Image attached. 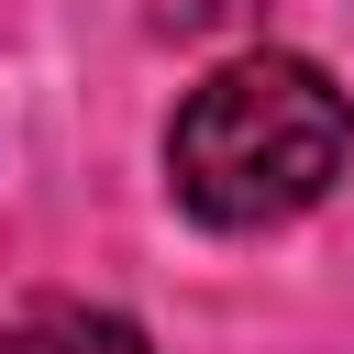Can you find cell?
Returning a JSON list of instances; mask_svg holds the SVG:
<instances>
[{
	"instance_id": "7a4b0ae2",
	"label": "cell",
	"mask_w": 354,
	"mask_h": 354,
	"mask_svg": "<svg viewBox=\"0 0 354 354\" xmlns=\"http://www.w3.org/2000/svg\"><path fill=\"white\" fill-rule=\"evenodd\" d=\"M0 354H155L122 310H88V299H33L0 321Z\"/></svg>"
},
{
	"instance_id": "6da1fadb",
	"label": "cell",
	"mask_w": 354,
	"mask_h": 354,
	"mask_svg": "<svg viewBox=\"0 0 354 354\" xmlns=\"http://www.w3.org/2000/svg\"><path fill=\"white\" fill-rule=\"evenodd\" d=\"M354 166V100L310 55H232L166 122V188L210 232H277Z\"/></svg>"
}]
</instances>
